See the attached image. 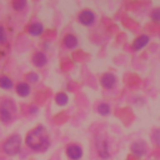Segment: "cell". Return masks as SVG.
<instances>
[{
	"label": "cell",
	"instance_id": "obj_1",
	"mask_svg": "<svg viewBox=\"0 0 160 160\" xmlns=\"http://www.w3.org/2000/svg\"><path fill=\"white\" fill-rule=\"evenodd\" d=\"M26 145L35 151H44L49 148L50 140L44 126H38L26 135Z\"/></svg>",
	"mask_w": 160,
	"mask_h": 160
},
{
	"label": "cell",
	"instance_id": "obj_2",
	"mask_svg": "<svg viewBox=\"0 0 160 160\" xmlns=\"http://www.w3.org/2000/svg\"><path fill=\"white\" fill-rule=\"evenodd\" d=\"M20 148H21V138L20 135L18 134H14L11 135L4 144L2 149H4V152L12 156V155H16L19 151H20Z\"/></svg>",
	"mask_w": 160,
	"mask_h": 160
},
{
	"label": "cell",
	"instance_id": "obj_3",
	"mask_svg": "<svg viewBox=\"0 0 160 160\" xmlns=\"http://www.w3.org/2000/svg\"><path fill=\"white\" fill-rule=\"evenodd\" d=\"M15 110V104L11 100H5L0 106V119L4 122H10L12 120Z\"/></svg>",
	"mask_w": 160,
	"mask_h": 160
},
{
	"label": "cell",
	"instance_id": "obj_4",
	"mask_svg": "<svg viewBox=\"0 0 160 160\" xmlns=\"http://www.w3.org/2000/svg\"><path fill=\"white\" fill-rule=\"evenodd\" d=\"M79 21H80L82 25H86V26L92 25L94 21H95V15H94L90 10H84V11H81L80 15H79Z\"/></svg>",
	"mask_w": 160,
	"mask_h": 160
},
{
	"label": "cell",
	"instance_id": "obj_5",
	"mask_svg": "<svg viewBox=\"0 0 160 160\" xmlns=\"http://www.w3.org/2000/svg\"><path fill=\"white\" fill-rule=\"evenodd\" d=\"M66 154L71 160H79L82 155V150L79 145H69L66 148Z\"/></svg>",
	"mask_w": 160,
	"mask_h": 160
},
{
	"label": "cell",
	"instance_id": "obj_6",
	"mask_svg": "<svg viewBox=\"0 0 160 160\" xmlns=\"http://www.w3.org/2000/svg\"><path fill=\"white\" fill-rule=\"evenodd\" d=\"M100 81H101V85H102L105 89H111V88H114V86H115L116 78H115L112 74L106 72V74H104V75L101 76Z\"/></svg>",
	"mask_w": 160,
	"mask_h": 160
},
{
	"label": "cell",
	"instance_id": "obj_7",
	"mask_svg": "<svg viewBox=\"0 0 160 160\" xmlns=\"http://www.w3.org/2000/svg\"><path fill=\"white\" fill-rule=\"evenodd\" d=\"M48 62V58H46V55L44 54V52H36V54H34V56H32V64L35 65V66H38V68H41V66H44L45 64Z\"/></svg>",
	"mask_w": 160,
	"mask_h": 160
},
{
	"label": "cell",
	"instance_id": "obj_8",
	"mask_svg": "<svg viewBox=\"0 0 160 160\" xmlns=\"http://www.w3.org/2000/svg\"><path fill=\"white\" fill-rule=\"evenodd\" d=\"M148 42H149V36L141 35V36H139V38L134 41L132 48H134V50H140V49H142Z\"/></svg>",
	"mask_w": 160,
	"mask_h": 160
},
{
	"label": "cell",
	"instance_id": "obj_9",
	"mask_svg": "<svg viewBox=\"0 0 160 160\" xmlns=\"http://www.w3.org/2000/svg\"><path fill=\"white\" fill-rule=\"evenodd\" d=\"M16 92H18V95H20L22 98L28 96L30 94V86H29V84H26V82H19L16 85Z\"/></svg>",
	"mask_w": 160,
	"mask_h": 160
},
{
	"label": "cell",
	"instance_id": "obj_10",
	"mask_svg": "<svg viewBox=\"0 0 160 160\" xmlns=\"http://www.w3.org/2000/svg\"><path fill=\"white\" fill-rule=\"evenodd\" d=\"M42 31H44V28H42V25L40 22H34V24H31L29 26V32L32 36H39V35L42 34Z\"/></svg>",
	"mask_w": 160,
	"mask_h": 160
},
{
	"label": "cell",
	"instance_id": "obj_11",
	"mask_svg": "<svg viewBox=\"0 0 160 160\" xmlns=\"http://www.w3.org/2000/svg\"><path fill=\"white\" fill-rule=\"evenodd\" d=\"M64 44H65L66 48H69V49H74V48L78 45V39H76L74 35L69 34V35H66V36L64 38Z\"/></svg>",
	"mask_w": 160,
	"mask_h": 160
},
{
	"label": "cell",
	"instance_id": "obj_12",
	"mask_svg": "<svg viewBox=\"0 0 160 160\" xmlns=\"http://www.w3.org/2000/svg\"><path fill=\"white\" fill-rule=\"evenodd\" d=\"M14 86V84H12V80L9 78V76H0V88H2V89H5V90H9V89H11Z\"/></svg>",
	"mask_w": 160,
	"mask_h": 160
},
{
	"label": "cell",
	"instance_id": "obj_13",
	"mask_svg": "<svg viewBox=\"0 0 160 160\" xmlns=\"http://www.w3.org/2000/svg\"><path fill=\"white\" fill-rule=\"evenodd\" d=\"M132 151L136 154V155H142L145 152V144L142 141H138V142H134L132 146H131Z\"/></svg>",
	"mask_w": 160,
	"mask_h": 160
},
{
	"label": "cell",
	"instance_id": "obj_14",
	"mask_svg": "<svg viewBox=\"0 0 160 160\" xmlns=\"http://www.w3.org/2000/svg\"><path fill=\"white\" fill-rule=\"evenodd\" d=\"M55 100H56V104H58V105L62 106V105H65V104L68 102V95L64 94V92H59V94L56 95Z\"/></svg>",
	"mask_w": 160,
	"mask_h": 160
},
{
	"label": "cell",
	"instance_id": "obj_15",
	"mask_svg": "<svg viewBox=\"0 0 160 160\" xmlns=\"http://www.w3.org/2000/svg\"><path fill=\"white\" fill-rule=\"evenodd\" d=\"M98 111L101 114V115H108L110 114V106L105 102H101L99 106H98Z\"/></svg>",
	"mask_w": 160,
	"mask_h": 160
},
{
	"label": "cell",
	"instance_id": "obj_16",
	"mask_svg": "<svg viewBox=\"0 0 160 160\" xmlns=\"http://www.w3.org/2000/svg\"><path fill=\"white\" fill-rule=\"evenodd\" d=\"M25 6H26V1H25V0H15V1L12 2V8H14L15 10H18V11H21Z\"/></svg>",
	"mask_w": 160,
	"mask_h": 160
},
{
	"label": "cell",
	"instance_id": "obj_17",
	"mask_svg": "<svg viewBox=\"0 0 160 160\" xmlns=\"http://www.w3.org/2000/svg\"><path fill=\"white\" fill-rule=\"evenodd\" d=\"M6 41H8V36H6L5 28L2 25H0V44H5Z\"/></svg>",
	"mask_w": 160,
	"mask_h": 160
},
{
	"label": "cell",
	"instance_id": "obj_18",
	"mask_svg": "<svg viewBox=\"0 0 160 160\" xmlns=\"http://www.w3.org/2000/svg\"><path fill=\"white\" fill-rule=\"evenodd\" d=\"M26 80H29L30 82H36V81L39 80V76H38V74H35V72H30V74L26 75Z\"/></svg>",
	"mask_w": 160,
	"mask_h": 160
},
{
	"label": "cell",
	"instance_id": "obj_19",
	"mask_svg": "<svg viewBox=\"0 0 160 160\" xmlns=\"http://www.w3.org/2000/svg\"><path fill=\"white\" fill-rule=\"evenodd\" d=\"M151 19L154 21H160V9H155L151 12Z\"/></svg>",
	"mask_w": 160,
	"mask_h": 160
}]
</instances>
